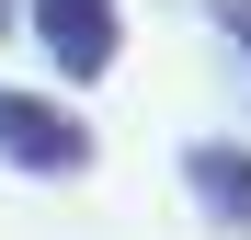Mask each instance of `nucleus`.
Wrapping results in <instances>:
<instances>
[{"label": "nucleus", "mask_w": 251, "mask_h": 240, "mask_svg": "<svg viewBox=\"0 0 251 240\" xmlns=\"http://www.w3.org/2000/svg\"><path fill=\"white\" fill-rule=\"evenodd\" d=\"M0 172H23V183H80V172H103V137H92V114H80L69 92L0 80Z\"/></svg>", "instance_id": "f257e3e1"}, {"label": "nucleus", "mask_w": 251, "mask_h": 240, "mask_svg": "<svg viewBox=\"0 0 251 240\" xmlns=\"http://www.w3.org/2000/svg\"><path fill=\"white\" fill-rule=\"evenodd\" d=\"M12 34H34V57L57 69V92H92L126 57V0H23Z\"/></svg>", "instance_id": "f03ea898"}, {"label": "nucleus", "mask_w": 251, "mask_h": 240, "mask_svg": "<svg viewBox=\"0 0 251 240\" xmlns=\"http://www.w3.org/2000/svg\"><path fill=\"white\" fill-rule=\"evenodd\" d=\"M183 183H194V206L217 217V229L251 240V149H240V137H194V149H183Z\"/></svg>", "instance_id": "7ed1b4c3"}, {"label": "nucleus", "mask_w": 251, "mask_h": 240, "mask_svg": "<svg viewBox=\"0 0 251 240\" xmlns=\"http://www.w3.org/2000/svg\"><path fill=\"white\" fill-rule=\"evenodd\" d=\"M205 23H217V34H228V46L251 57V0H205Z\"/></svg>", "instance_id": "20e7f679"}, {"label": "nucleus", "mask_w": 251, "mask_h": 240, "mask_svg": "<svg viewBox=\"0 0 251 240\" xmlns=\"http://www.w3.org/2000/svg\"><path fill=\"white\" fill-rule=\"evenodd\" d=\"M12 23H23V0H0V34H12Z\"/></svg>", "instance_id": "39448f33"}]
</instances>
